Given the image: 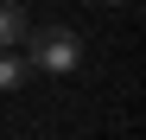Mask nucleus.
<instances>
[{
    "label": "nucleus",
    "instance_id": "f257e3e1",
    "mask_svg": "<svg viewBox=\"0 0 146 140\" xmlns=\"http://www.w3.org/2000/svg\"><path fill=\"white\" fill-rule=\"evenodd\" d=\"M19 57H26V70H38V77H70V70L83 64V38L70 26H32Z\"/></svg>",
    "mask_w": 146,
    "mask_h": 140
},
{
    "label": "nucleus",
    "instance_id": "f03ea898",
    "mask_svg": "<svg viewBox=\"0 0 146 140\" xmlns=\"http://www.w3.org/2000/svg\"><path fill=\"white\" fill-rule=\"evenodd\" d=\"M26 13H19V0H0V51H19L26 45Z\"/></svg>",
    "mask_w": 146,
    "mask_h": 140
},
{
    "label": "nucleus",
    "instance_id": "7ed1b4c3",
    "mask_svg": "<svg viewBox=\"0 0 146 140\" xmlns=\"http://www.w3.org/2000/svg\"><path fill=\"white\" fill-rule=\"evenodd\" d=\"M26 77H32V70H26V57H19V51H0V89H19Z\"/></svg>",
    "mask_w": 146,
    "mask_h": 140
},
{
    "label": "nucleus",
    "instance_id": "20e7f679",
    "mask_svg": "<svg viewBox=\"0 0 146 140\" xmlns=\"http://www.w3.org/2000/svg\"><path fill=\"white\" fill-rule=\"evenodd\" d=\"M102 7H121V0H102Z\"/></svg>",
    "mask_w": 146,
    "mask_h": 140
}]
</instances>
